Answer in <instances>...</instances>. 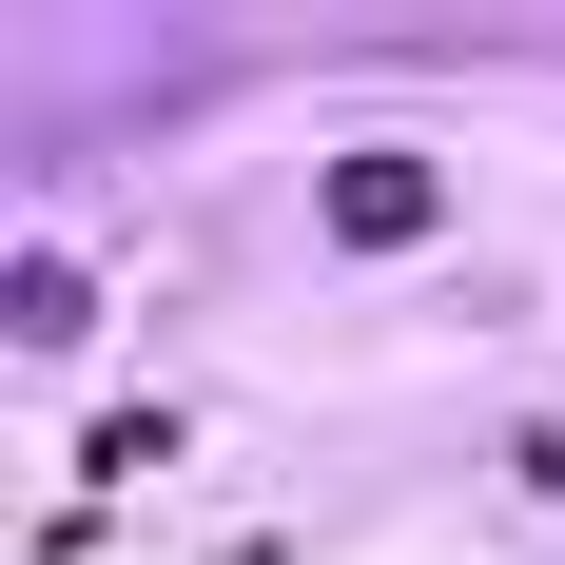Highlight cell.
Wrapping results in <instances>:
<instances>
[{"instance_id": "obj_1", "label": "cell", "mask_w": 565, "mask_h": 565, "mask_svg": "<svg viewBox=\"0 0 565 565\" xmlns=\"http://www.w3.org/2000/svg\"><path fill=\"white\" fill-rule=\"evenodd\" d=\"M429 215H449V175H429V157H332V234H351V254H409Z\"/></svg>"}, {"instance_id": "obj_2", "label": "cell", "mask_w": 565, "mask_h": 565, "mask_svg": "<svg viewBox=\"0 0 565 565\" xmlns=\"http://www.w3.org/2000/svg\"><path fill=\"white\" fill-rule=\"evenodd\" d=\"M0 312H20V351H78V332H98V292L58 274V254H20V292H0Z\"/></svg>"}]
</instances>
